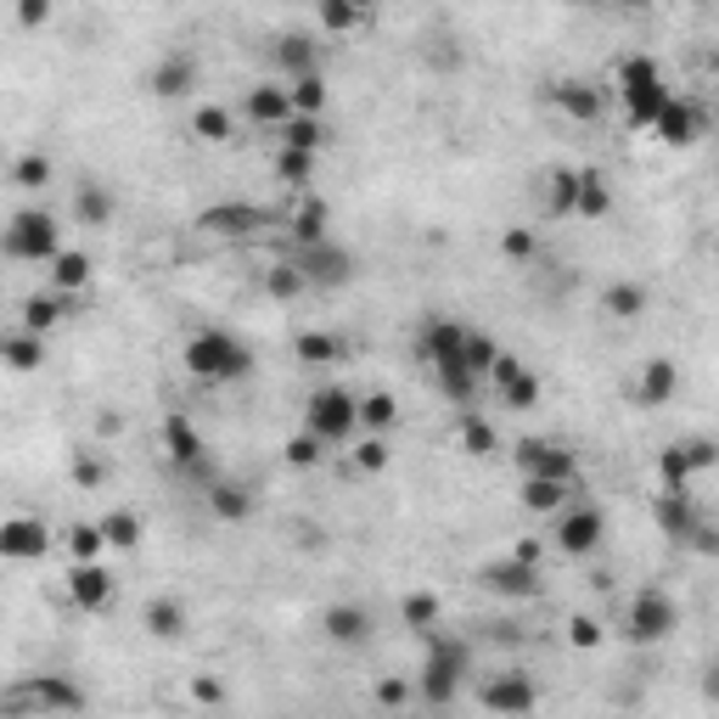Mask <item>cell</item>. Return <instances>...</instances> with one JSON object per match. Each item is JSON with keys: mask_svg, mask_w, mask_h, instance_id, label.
Listing matches in <instances>:
<instances>
[{"mask_svg": "<svg viewBox=\"0 0 719 719\" xmlns=\"http://www.w3.org/2000/svg\"><path fill=\"white\" fill-rule=\"evenodd\" d=\"M96 529H102V545H113V551H136L141 534H147V522L129 512V506H118V512H108L102 522H96Z\"/></svg>", "mask_w": 719, "mask_h": 719, "instance_id": "34", "label": "cell"}, {"mask_svg": "<svg viewBox=\"0 0 719 719\" xmlns=\"http://www.w3.org/2000/svg\"><path fill=\"white\" fill-rule=\"evenodd\" d=\"M17 23H23V28H40V23H51V7H46V0H23V7H17Z\"/></svg>", "mask_w": 719, "mask_h": 719, "instance_id": "57", "label": "cell"}, {"mask_svg": "<svg viewBox=\"0 0 719 719\" xmlns=\"http://www.w3.org/2000/svg\"><path fill=\"white\" fill-rule=\"evenodd\" d=\"M674 625H680V607H674L669 591H658V584L635 591L630 607H625V635H630L635 646H658L664 635H674Z\"/></svg>", "mask_w": 719, "mask_h": 719, "instance_id": "9", "label": "cell"}, {"mask_svg": "<svg viewBox=\"0 0 719 719\" xmlns=\"http://www.w3.org/2000/svg\"><path fill=\"white\" fill-rule=\"evenodd\" d=\"M602 540H607V512L596 501H573L557 522V551L563 557H591Z\"/></svg>", "mask_w": 719, "mask_h": 719, "instance_id": "12", "label": "cell"}, {"mask_svg": "<svg viewBox=\"0 0 719 719\" xmlns=\"http://www.w3.org/2000/svg\"><path fill=\"white\" fill-rule=\"evenodd\" d=\"M0 253L17 258V265H51L62 253V225L46 209H17L0 231Z\"/></svg>", "mask_w": 719, "mask_h": 719, "instance_id": "6", "label": "cell"}, {"mask_svg": "<svg viewBox=\"0 0 719 719\" xmlns=\"http://www.w3.org/2000/svg\"><path fill=\"white\" fill-rule=\"evenodd\" d=\"M568 489L573 483H545V478H522V506H529V512H563L568 506Z\"/></svg>", "mask_w": 719, "mask_h": 719, "instance_id": "40", "label": "cell"}, {"mask_svg": "<svg viewBox=\"0 0 719 719\" xmlns=\"http://www.w3.org/2000/svg\"><path fill=\"white\" fill-rule=\"evenodd\" d=\"M51 180V157L46 152H23L17 163H12V186H23V191H40Z\"/></svg>", "mask_w": 719, "mask_h": 719, "instance_id": "44", "label": "cell"}, {"mask_svg": "<svg viewBox=\"0 0 719 719\" xmlns=\"http://www.w3.org/2000/svg\"><path fill=\"white\" fill-rule=\"evenodd\" d=\"M405 697H411V685H405L400 674H382V680H377V703H382V708H400Z\"/></svg>", "mask_w": 719, "mask_h": 719, "instance_id": "56", "label": "cell"}, {"mask_svg": "<svg viewBox=\"0 0 719 719\" xmlns=\"http://www.w3.org/2000/svg\"><path fill=\"white\" fill-rule=\"evenodd\" d=\"M191 697H198V703H209V708H225V680H214V674H198V680H191Z\"/></svg>", "mask_w": 719, "mask_h": 719, "instance_id": "55", "label": "cell"}, {"mask_svg": "<svg viewBox=\"0 0 719 719\" xmlns=\"http://www.w3.org/2000/svg\"><path fill=\"white\" fill-rule=\"evenodd\" d=\"M613 209V191L602 169H573V219H602Z\"/></svg>", "mask_w": 719, "mask_h": 719, "instance_id": "25", "label": "cell"}, {"mask_svg": "<svg viewBox=\"0 0 719 719\" xmlns=\"http://www.w3.org/2000/svg\"><path fill=\"white\" fill-rule=\"evenodd\" d=\"M478 584H483V591H495V596L522 602V596H540V568L517 563V557H501V563H489V568L478 573Z\"/></svg>", "mask_w": 719, "mask_h": 719, "instance_id": "21", "label": "cell"}, {"mask_svg": "<svg viewBox=\"0 0 719 719\" xmlns=\"http://www.w3.org/2000/svg\"><path fill=\"white\" fill-rule=\"evenodd\" d=\"M276 136H281V152H310V157H320V147H326V118H299V113H292Z\"/></svg>", "mask_w": 719, "mask_h": 719, "instance_id": "30", "label": "cell"}, {"mask_svg": "<svg viewBox=\"0 0 719 719\" xmlns=\"http://www.w3.org/2000/svg\"><path fill=\"white\" fill-rule=\"evenodd\" d=\"M304 433H310L320 450H326V444H349V439L360 433V394H349V388H338V382L315 388L310 405H304Z\"/></svg>", "mask_w": 719, "mask_h": 719, "instance_id": "5", "label": "cell"}, {"mask_svg": "<svg viewBox=\"0 0 719 719\" xmlns=\"http://www.w3.org/2000/svg\"><path fill=\"white\" fill-rule=\"evenodd\" d=\"M703 108L697 102H685V96H669V102H664V113L658 118H652V129H658V141L664 147H692L697 136H703Z\"/></svg>", "mask_w": 719, "mask_h": 719, "instance_id": "18", "label": "cell"}, {"mask_svg": "<svg viewBox=\"0 0 719 719\" xmlns=\"http://www.w3.org/2000/svg\"><path fill=\"white\" fill-rule=\"evenodd\" d=\"M299 360H310V366H326V360H338L343 354V338H332V332H299Z\"/></svg>", "mask_w": 719, "mask_h": 719, "instance_id": "45", "label": "cell"}, {"mask_svg": "<svg viewBox=\"0 0 719 719\" xmlns=\"http://www.w3.org/2000/svg\"><path fill=\"white\" fill-rule=\"evenodd\" d=\"M51 551V529L40 517H7L0 522V557L7 563H40Z\"/></svg>", "mask_w": 719, "mask_h": 719, "instance_id": "15", "label": "cell"}, {"mask_svg": "<svg viewBox=\"0 0 719 719\" xmlns=\"http://www.w3.org/2000/svg\"><path fill=\"white\" fill-rule=\"evenodd\" d=\"M400 618H405V630H416V635L444 630V625H439V596H428V591L405 596V602H400Z\"/></svg>", "mask_w": 719, "mask_h": 719, "instance_id": "39", "label": "cell"}, {"mask_svg": "<svg viewBox=\"0 0 719 719\" xmlns=\"http://www.w3.org/2000/svg\"><path fill=\"white\" fill-rule=\"evenodd\" d=\"M265 287H270V299H299V292H304V276L292 270V265H276V270L265 276Z\"/></svg>", "mask_w": 719, "mask_h": 719, "instance_id": "51", "label": "cell"}, {"mask_svg": "<svg viewBox=\"0 0 719 719\" xmlns=\"http://www.w3.org/2000/svg\"><path fill=\"white\" fill-rule=\"evenodd\" d=\"M198 56L191 51H163L157 68H152V96H163V102H180V96L198 90Z\"/></svg>", "mask_w": 719, "mask_h": 719, "instance_id": "19", "label": "cell"}, {"mask_svg": "<svg viewBox=\"0 0 719 719\" xmlns=\"http://www.w3.org/2000/svg\"><path fill=\"white\" fill-rule=\"evenodd\" d=\"M90 692L74 674H23L0 692V719H79Z\"/></svg>", "mask_w": 719, "mask_h": 719, "instance_id": "1", "label": "cell"}, {"mask_svg": "<svg viewBox=\"0 0 719 719\" xmlns=\"http://www.w3.org/2000/svg\"><path fill=\"white\" fill-rule=\"evenodd\" d=\"M697 472V462H692V450L685 444H669L664 455H658V478H664V489H685V478Z\"/></svg>", "mask_w": 719, "mask_h": 719, "instance_id": "43", "label": "cell"}, {"mask_svg": "<svg viewBox=\"0 0 719 719\" xmlns=\"http://www.w3.org/2000/svg\"><path fill=\"white\" fill-rule=\"evenodd\" d=\"M287 102H292V113H299V118H320V108H326V79L320 74L292 79L287 85Z\"/></svg>", "mask_w": 719, "mask_h": 719, "instance_id": "41", "label": "cell"}, {"mask_svg": "<svg viewBox=\"0 0 719 719\" xmlns=\"http://www.w3.org/2000/svg\"><path fill=\"white\" fill-rule=\"evenodd\" d=\"M186 625H191V613H186L180 596H157V602L147 607V630H152L157 641H180Z\"/></svg>", "mask_w": 719, "mask_h": 719, "instance_id": "31", "label": "cell"}, {"mask_svg": "<svg viewBox=\"0 0 719 719\" xmlns=\"http://www.w3.org/2000/svg\"><path fill=\"white\" fill-rule=\"evenodd\" d=\"M68 310H79V299H62V292H35V299H23V332L46 338Z\"/></svg>", "mask_w": 719, "mask_h": 719, "instance_id": "26", "label": "cell"}, {"mask_svg": "<svg viewBox=\"0 0 719 719\" xmlns=\"http://www.w3.org/2000/svg\"><path fill=\"white\" fill-rule=\"evenodd\" d=\"M248 118H253L258 129H281V124L292 118L287 90H281V85H253V90H248Z\"/></svg>", "mask_w": 719, "mask_h": 719, "instance_id": "28", "label": "cell"}, {"mask_svg": "<svg viewBox=\"0 0 719 719\" xmlns=\"http://www.w3.org/2000/svg\"><path fill=\"white\" fill-rule=\"evenodd\" d=\"M180 360H186V371L198 382H242L253 371V349L237 332H225V326H203V332H191Z\"/></svg>", "mask_w": 719, "mask_h": 719, "instance_id": "4", "label": "cell"}, {"mask_svg": "<svg viewBox=\"0 0 719 719\" xmlns=\"http://www.w3.org/2000/svg\"><path fill=\"white\" fill-rule=\"evenodd\" d=\"M163 450H169V462H175L180 472H191V478H209V483H214L209 444H203V433H198V421H191V416H180V411H169V416H163Z\"/></svg>", "mask_w": 719, "mask_h": 719, "instance_id": "11", "label": "cell"}, {"mask_svg": "<svg viewBox=\"0 0 719 719\" xmlns=\"http://www.w3.org/2000/svg\"><path fill=\"white\" fill-rule=\"evenodd\" d=\"M618 90H625V113H630V124H646L652 129V118L664 113V102H669V79H664V68L652 56H625L618 62Z\"/></svg>", "mask_w": 719, "mask_h": 719, "instance_id": "7", "label": "cell"}, {"mask_svg": "<svg viewBox=\"0 0 719 719\" xmlns=\"http://www.w3.org/2000/svg\"><path fill=\"white\" fill-rule=\"evenodd\" d=\"M276 62L292 74V79H304V74H320V51L310 35H281L276 40Z\"/></svg>", "mask_w": 719, "mask_h": 719, "instance_id": "32", "label": "cell"}, {"mask_svg": "<svg viewBox=\"0 0 719 719\" xmlns=\"http://www.w3.org/2000/svg\"><path fill=\"white\" fill-rule=\"evenodd\" d=\"M68 551H74V563H102V529L96 522H74V534H68Z\"/></svg>", "mask_w": 719, "mask_h": 719, "instance_id": "46", "label": "cell"}, {"mask_svg": "<svg viewBox=\"0 0 719 719\" xmlns=\"http://www.w3.org/2000/svg\"><path fill=\"white\" fill-rule=\"evenodd\" d=\"M472 674V641L450 635V630H433L428 635V658H421V674H416V692L428 708H450L462 697V685Z\"/></svg>", "mask_w": 719, "mask_h": 719, "instance_id": "3", "label": "cell"}, {"mask_svg": "<svg viewBox=\"0 0 719 719\" xmlns=\"http://www.w3.org/2000/svg\"><path fill=\"white\" fill-rule=\"evenodd\" d=\"M517 467L522 478H545V483H573V455L563 444H545V439H522L517 444Z\"/></svg>", "mask_w": 719, "mask_h": 719, "instance_id": "16", "label": "cell"}, {"mask_svg": "<svg viewBox=\"0 0 719 719\" xmlns=\"http://www.w3.org/2000/svg\"><path fill=\"white\" fill-rule=\"evenodd\" d=\"M191 129H198V141L219 147V141H231V136H237V118L225 113L219 102H209V108H198V118H191Z\"/></svg>", "mask_w": 719, "mask_h": 719, "instance_id": "42", "label": "cell"}, {"mask_svg": "<svg viewBox=\"0 0 719 719\" xmlns=\"http://www.w3.org/2000/svg\"><path fill=\"white\" fill-rule=\"evenodd\" d=\"M400 421V405H394V394H366L360 400V433H371V439H382L388 428Z\"/></svg>", "mask_w": 719, "mask_h": 719, "instance_id": "37", "label": "cell"}, {"mask_svg": "<svg viewBox=\"0 0 719 719\" xmlns=\"http://www.w3.org/2000/svg\"><path fill=\"white\" fill-rule=\"evenodd\" d=\"M292 270L304 276V287L338 292V287H349V281L360 276V258H354V248H343V242H332V237H320V242H310V248L292 253Z\"/></svg>", "mask_w": 719, "mask_h": 719, "instance_id": "8", "label": "cell"}, {"mask_svg": "<svg viewBox=\"0 0 719 719\" xmlns=\"http://www.w3.org/2000/svg\"><path fill=\"white\" fill-rule=\"evenodd\" d=\"M596 641H602V625L579 613V618H573V646H596Z\"/></svg>", "mask_w": 719, "mask_h": 719, "instance_id": "59", "label": "cell"}, {"mask_svg": "<svg viewBox=\"0 0 719 719\" xmlns=\"http://www.w3.org/2000/svg\"><path fill=\"white\" fill-rule=\"evenodd\" d=\"M551 102H557L573 124H596L602 118V96L591 85H579V79H563L557 90H551Z\"/></svg>", "mask_w": 719, "mask_h": 719, "instance_id": "29", "label": "cell"}, {"mask_svg": "<svg viewBox=\"0 0 719 719\" xmlns=\"http://www.w3.org/2000/svg\"><path fill=\"white\" fill-rule=\"evenodd\" d=\"M113 596H118V579H113L102 563H74V568H68V602H74L79 613H108Z\"/></svg>", "mask_w": 719, "mask_h": 719, "instance_id": "14", "label": "cell"}, {"mask_svg": "<svg viewBox=\"0 0 719 719\" xmlns=\"http://www.w3.org/2000/svg\"><path fill=\"white\" fill-rule=\"evenodd\" d=\"M545 186H551V203H545V209H551V214H573V169H557Z\"/></svg>", "mask_w": 719, "mask_h": 719, "instance_id": "50", "label": "cell"}, {"mask_svg": "<svg viewBox=\"0 0 719 719\" xmlns=\"http://www.w3.org/2000/svg\"><path fill=\"white\" fill-rule=\"evenodd\" d=\"M326 219H332V209H326V198H299V209H292V242L299 248H310V242H320L326 237Z\"/></svg>", "mask_w": 719, "mask_h": 719, "instance_id": "33", "label": "cell"}, {"mask_svg": "<svg viewBox=\"0 0 719 719\" xmlns=\"http://www.w3.org/2000/svg\"><path fill=\"white\" fill-rule=\"evenodd\" d=\"M462 450L467 455H495V428L483 416H462Z\"/></svg>", "mask_w": 719, "mask_h": 719, "instance_id": "48", "label": "cell"}, {"mask_svg": "<svg viewBox=\"0 0 719 719\" xmlns=\"http://www.w3.org/2000/svg\"><path fill=\"white\" fill-rule=\"evenodd\" d=\"M501 253H506V258H534V253H540V237H534V231H522V225H517V231H506Z\"/></svg>", "mask_w": 719, "mask_h": 719, "instance_id": "54", "label": "cell"}, {"mask_svg": "<svg viewBox=\"0 0 719 719\" xmlns=\"http://www.w3.org/2000/svg\"><path fill=\"white\" fill-rule=\"evenodd\" d=\"M46 270H51V287L62 292V299H85V292H90V276H96L90 253H79V248H62Z\"/></svg>", "mask_w": 719, "mask_h": 719, "instance_id": "22", "label": "cell"}, {"mask_svg": "<svg viewBox=\"0 0 719 719\" xmlns=\"http://www.w3.org/2000/svg\"><path fill=\"white\" fill-rule=\"evenodd\" d=\"M495 394L506 411H534L540 405V377L534 371H512L506 382H495Z\"/></svg>", "mask_w": 719, "mask_h": 719, "instance_id": "38", "label": "cell"}, {"mask_svg": "<svg viewBox=\"0 0 719 719\" xmlns=\"http://www.w3.org/2000/svg\"><path fill=\"white\" fill-rule=\"evenodd\" d=\"M652 517H658V529H664L669 540H685V545H692V534L708 522V517L692 506V495H685V489H664V495L652 501Z\"/></svg>", "mask_w": 719, "mask_h": 719, "instance_id": "20", "label": "cell"}, {"mask_svg": "<svg viewBox=\"0 0 719 719\" xmlns=\"http://www.w3.org/2000/svg\"><path fill=\"white\" fill-rule=\"evenodd\" d=\"M602 310H607L613 320H635V315L646 310V287H641V281H613V287L602 292Z\"/></svg>", "mask_w": 719, "mask_h": 719, "instance_id": "36", "label": "cell"}, {"mask_svg": "<svg viewBox=\"0 0 719 719\" xmlns=\"http://www.w3.org/2000/svg\"><path fill=\"white\" fill-rule=\"evenodd\" d=\"M674 388H680V371H674V360L652 354V360H646V371H641V382H635V405L658 411V405H669V400H674Z\"/></svg>", "mask_w": 719, "mask_h": 719, "instance_id": "23", "label": "cell"}, {"mask_svg": "<svg viewBox=\"0 0 719 719\" xmlns=\"http://www.w3.org/2000/svg\"><path fill=\"white\" fill-rule=\"evenodd\" d=\"M276 175H281L287 186L304 191V186L315 180V157H310V152H276Z\"/></svg>", "mask_w": 719, "mask_h": 719, "instance_id": "47", "label": "cell"}, {"mask_svg": "<svg viewBox=\"0 0 719 719\" xmlns=\"http://www.w3.org/2000/svg\"><path fill=\"white\" fill-rule=\"evenodd\" d=\"M108 472H102V462H90V455H79V462H74V483H85V489H96V483H102Z\"/></svg>", "mask_w": 719, "mask_h": 719, "instance_id": "58", "label": "cell"}, {"mask_svg": "<svg viewBox=\"0 0 719 719\" xmlns=\"http://www.w3.org/2000/svg\"><path fill=\"white\" fill-rule=\"evenodd\" d=\"M74 219H79V225H113V191H108L102 180L79 186V198H74Z\"/></svg>", "mask_w": 719, "mask_h": 719, "instance_id": "35", "label": "cell"}, {"mask_svg": "<svg viewBox=\"0 0 719 719\" xmlns=\"http://www.w3.org/2000/svg\"><path fill=\"white\" fill-rule=\"evenodd\" d=\"M320 455H326V450H320V444H315L310 433H299V439H287V462H292V467H315V462H320Z\"/></svg>", "mask_w": 719, "mask_h": 719, "instance_id": "53", "label": "cell"}, {"mask_svg": "<svg viewBox=\"0 0 719 719\" xmlns=\"http://www.w3.org/2000/svg\"><path fill=\"white\" fill-rule=\"evenodd\" d=\"M0 366H12V371H40L46 366V338L35 332H0Z\"/></svg>", "mask_w": 719, "mask_h": 719, "instance_id": "27", "label": "cell"}, {"mask_svg": "<svg viewBox=\"0 0 719 719\" xmlns=\"http://www.w3.org/2000/svg\"><path fill=\"white\" fill-rule=\"evenodd\" d=\"M265 225H270V214L258 209V203H219V209H203L198 214V231L225 237V242H253Z\"/></svg>", "mask_w": 719, "mask_h": 719, "instance_id": "13", "label": "cell"}, {"mask_svg": "<svg viewBox=\"0 0 719 719\" xmlns=\"http://www.w3.org/2000/svg\"><path fill=\"white\" fill-rule=\"evenodd\" d=\"M209 512L219 522H248L253 517V489L242 478H214L209 483Z\"/></svg>", "mask_w": 719, "mask_h": 719, "instance_id": "24", "label": "cell"}, {"mask_svg": "<svg viewBox=\"0 0 719 719\" xmlns=\"http://www.w3.org/2000/svg\"><path fill=\"white\" fill-rule=\"evenodd\" d=\"M354 462H360V472H382L388 467V439H360V450H354Z\"/></svg>", "mask_w": 719, "mask_h": 719, "instance_id": "52", "label": "cell"}, {"mask_svg": "<svg viewBox=\"0 0 719 719\" xmlns=\"http://www.w3.org/2000/svg\"><path fill=\"white\" fill-rule=\"evenodd\" d=\"M421 360L433 366V377H439V388H444V400L450 405H472L478 400V377H472V366H467V326L462 320H428V332H421Z\"/></svg>", "mask_w": 719, "mask_h": 719, "instance_id": "2", "label": "cell"}, {"mask_svg": "<svg viewBox=\"0 0 719 719\" xmlns=\"http://www.w3.org/2000/svg\"><path fill=\"white\" fill-rule=\"evenodd\" d=\"M478 703L495 714V719H529L540 708V685H534V674L506 669V674H495V680L478 685Z\"/></svg>", "mask_w": 719, "mask_h": 719, "instance_id": "10", "label": "cell"}, {"mask_svg": "<svg viewBox=\"0 0 719 719\" xmlns=\"http://www.w3.org/2000/svg\"><path fill=\"white\" fill-rule=\"evenodd\" d=\"M366 7H320V28H332V35H349V28H366Z\"/></svg>", "mask_w": 719, "mask_h": 719, "instance_id": "49", "label": "cell"}, {"mask_svg": "<svg viewBox=\"0 0 719 719\" xmlns=\"http://www.w3.org/2000/svg\"><path fill=\"white\" fill-rule=\"evenodd\" d=\"M320 630H326L332 646H366L371 630H377V618H371V607H360V602H332L320 613Z\"/></svg>", "mask_w": 719, "mask_h": 719, "instance_id": "17", "label": "cell"}]
</instances>
